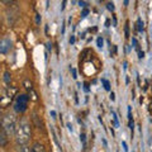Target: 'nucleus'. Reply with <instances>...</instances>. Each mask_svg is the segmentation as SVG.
I'll list each match as a JSON object with an SVG mask.
<instances>
[{"mask_svg":"<svg viewBox=\"0 0 152 152\" xmlns=\"http://www.w3.org/2000/svg\"><path fill=\"white\" fill-rule=\"evenodd\" d=\"M98 46L99 47L103 46V38H98Z\"/></svg>","mask_w":152,"mask_h":152,"instance_id":"nucleus-17","label":"nucleus"},{"mask_svg":"<svg viewBox=\"0 0 152 152\" xmlns=\"http://www.w3.org/2000/svg\"><path fill=\"white\" fill-rule=\"evenodd\" d=\"M32 148L28 147V145H17V152H31Z\"/></svg>","mask_w":152,"mask_h":152,"instance_id":"nucleus-8","label":"nucleus"},{"mask_svg":"<svg viewBox=\"0 0 152 152\" xmlns=\"http://www.w3.org/2000/svg\"><path fill=\"white\" fill-rule=\"evenodd\" d=\"M107 8L109 9V10L113 12V10H114V4H113V3H108V4H107Z\"/></svg>","mask_w":152,"mask_h":152,"instance_id":"nucleus-14","label":"nucleus"},{"mask_svg":"<svg viewBox=\"0 0 152 152\" xmlns=\"http://www.w3.org/2000/svg\"><path fill=\"white\" fill-rule=\"evenodd\" d=\"M75 42V37L74 36H71V38H70V43H74Z\"/></svg>","mask_w":152,"mask_h":152,"instance_id":"nucleus-22","label":"nucleus"},{"mask_svg":"<svg viewBox=\"0 0 152 152\" xmlns=\"http://www.w3.org/2000/svg\"><path fill=\"white\" fill-rule=\"evenodd\" d=\"M18 93V89L14 86H5L3 89L1 93V99H0V103H1L3 108H7L9 104L12 103V100L15 96V94Z\"/></svg>","mask_w":152,"mask_h":152,"instance_id":"nucleus-3","label":"nucleus"},{"mask_svg":"<svg viewBox=\"0 0 152 152\" xmlns=\"http://www.w3.org/2000/svg\"><path fill=\"white\" fill-rule=\"evenodd\" d=\"M12 50V41L9 38H4L0 42V52L1 53H8Z\"/></svg>","mask_w":152,"mask_h":152,"instance_id":"nucleus-5","label":"nucleus"},{"mask_svg":"<svg viewBox=\"0 0 152 152\" xmlns=\"http://www.w3.org/2000/svg\"><path fill=\"white\" fill-rule=\"evenodd\" d=\"M71 71H72V77H74V79L77 77V76H76V70H75V69H71Z\"/></svg>","mask_w":152,"mask_h":152,"instance_id":"nucleus-19","label":"nucleus"},{"mask_svg":"<svg viewBox=\"0 0 152 152\" xmlns=\"http://www.w3.org/2000/svg\"><path fill=\"white\" fill-rule=\"evenodd\" d=\"M67 127H69V129H70V131H72V126H71V124H67Z\"/></svg>","mask_w":152,"mask_h":152,"instance_id":"nucleus-25","label":"nucleus"},{"mask_svg":"<svg viewBox=\"0 0 152 152\" xmlns=\"http://www.w3.org/2000/svg\"><path fill=\"white\" fill-rule=\"evenodd\" d=\"M8 134H7V132L1 129L0 131V145H1V147H5L7 143H8Z\"/></svg>","mask_w":152,"mask_h":152,"instance_id":"nucleus-6","label":"nucleus"},{"mask_svg":"<svg viewBox=\"0 0 152 152\" xmlns=\"http://www.w3.org/2000/svg\"><path fill=\"white\" fill-rule=\"evenodd\" d=\"M31 152H46V150H45V146L43 145H41V143H38V142H36V143L32 146V151Z\"/></svg>","mask_w":152,"mask_h":152,"instance_id":"nucleus-7","label":"nucleus"},{"mask_svg":"<svg viewBox=\"0 0 152 152\" xmlns=\"http://www.w3.org/2000/svg\"><path fill=\"white\" fill-rule=\"evenodd\" d=\"M36 18H37V23H39V20H41V19H39V14H37Z\"/></svg>","mask_w":152,"mask_h":152,"instance_id":"nucleus-24","label":"nucleus"},{"mask_svg":"<svg viewBox=\"0 0 152 152\" xmlns=\"http://www.w3.org/2000/svg\"><path fill=\"white\" fill-rule=\"evenodd\" d=\"M88 13H89V9H84V12L81 13V17H83V18H85V17L88 15Z\"/></svg>","mask_w":152,"mask_h":152,"instance_id":"nucleus-16","label":"nucleus"},{"mask_svg":"<svg viewBox=\"0 0 152 152\" xmlns=\"http://www.w3.org/2000/svg\"><path fill=\"white\" fill-rule=\"evenodd\" d=\"M126 37H129V27H128V23L126 24Z\"/></svg>","mask_w":152,"mask_h":152,"instance_id":"nucleus-15","label":"nucleus"},{"mask_svg":"<svg viewBox=\"0 0 152 152\" xmlns=\"http://www.w3.org/2000/svg\"><path fill=\"white\" fill-rule=\"evenodd\" d=\"M15 142L17 145H28V142L31 140V136H32V132H31V126L29 123L27 122V119H23L18 123L17 126V129H15Z\"/></svg>","mask_w":152,"mask_h":152,"instance_id":"nucleus-1","label":"nucleus"},{"mask_svg":"<svg viewBox=\"0 0 152 152\" xmlns=\"http://www.w3.org/2000/svg\"><path fill=\"white\" fill-rule=\"evenodd\" d=\"M24 86H26V89L28 90V91H32V90H33L32 83H29V80H26V81H24Z\"/></svg>","mask_w":152,"mask_h":152,"instance_id":"nucleus-11","label":"nucleus"},{"mask_svg":"<svg viewBox=\"0 0 152 152\" xmlns=\"http://www.w3.org/2000/svg\"><path fill=\"white\" fill-rule=\"evenodd\" d=\"M17 117L14 113H5L1 117V129L7 132V134L10 137L12 134H15L17 129Z\"/></svg>","mask_w":152,"mask_h":152,"instance_id":"nucleus-2","label":"nucleus"},{"mask_svg":"<svg viewBox=\"0 0 152 152\" xmlns=\"http://www.w3.org/2000/svg\"><path fill=\"white\" fill-rule=\"evenodd\" d=\"M80 140H81L84 143H85V134H84V133H81V136H80Z\"/></svg>","mask_w":152,"mask_h":152,"instance_id":"nucleus-20","label":"nucleus"},{"mask_svg":"<svg viewBox=\"0 0 152 152\" xmlns=\"http://www.w3.org/2000/svg\"><path fill=\"white\" fill-rule=\"evenodd\" d=\"M122 146H123V148H124V151L128 152V147H127V143H126V142H122Z\"/></svg>","mask_w":152,"mask_h":152,"instance_id":"nucleus-18","label":"nucleus"},{"mask_svg":"<svg viewBox=\"0 0 152 152\" xmlns=\"http://www.w3.org/2000/svg\"><path fill=\"white\" fill-rule=\"evenodd\" d=\"M10 81H12V75H10L9 71H5V72H4V83L10 84Z\"/></svg>","mask_w":152,"mask_h":152,"instance_id":"nucleus-9","label":"nucleus"},{"mask_svg":"<svg viewBox=\"0 0 152 152\" xmlns=\"http://www.w3.org/2000/svg\"><path fill=\"white\" fill-rule=\"evenodd\" d=\"M102 83L104 84V88H105V90H110V84H109L108 80H105V79H102Z\"/></svg>","mask_w":152,"mask_h":152,"instance_id":"nucleus-12","label":"nucleus"},{"mask_svg":"<svg viewBox=\"0 0 152 152\" xmlns=\"http://www.w3.org/2000/svg\"><path fill=\"white\" fill-rule=\"evenodd\" d=\"M29 95H31V96H32V100H37V94L34 93V90H32V91H29Z\"/></svg>","mask_w":152,"mask_h":152,"instance_id":"nucleus-13","label":"nucleus"},{"mask_svg":"<svg viewBox=\"0 0 152 152\" xmlns=\"http://www.w3.org/2000/svg\"><path fill=\"white\" fill-rule=\"evenodd\" d=\"M143 22H142V19H138V20H137V29H138L140 32H142L143 31Z\"/></svg>","mask_w":152,"mask_h":152,"instance_id":"nucleus-10","label":"nucleus"},{"mask_svg":"<svg viewBox=\"0 0 152 152\" xmlns=\"http://www.w3.org/2000/svg\"><path fill=\"white\" fill-rule=\"evenodd\" d=\"M80 7H86V3H84V1H80Z\"/></svg>","mask_w":152,"mask_h":152,"instance_id":"nucleus-23","label":"nucleus"},{"mask_svg":"<svg viewBox=\"0 0 152 152\" xmlns=\"http://www.w3.org/2000/svg\"><path fill=\"white\" fill-rule=\"evenodd\" d=\"M28 102H29V96L26 94H20L17 95L15 100H14L13 108L17 113H24L28 109Z\"/></svg>","mask_w":152,"mask_h":152,"instance_id":"nucleus-4","label":"nucleus"},{"mask_svg":"<svg viewBox=\"0 0 152 152\" xmlns=\"http://www.w3.org/2000/svg\"><path fill=\"white\" fill-rule=\"evenodd\" d=\"M110 100H115V95H114V93H110Z\"/></svg>","mask_w":152,"mask_h":152,"instance_id":"nucleus-21","label":"nucleus"}]
</instances>
